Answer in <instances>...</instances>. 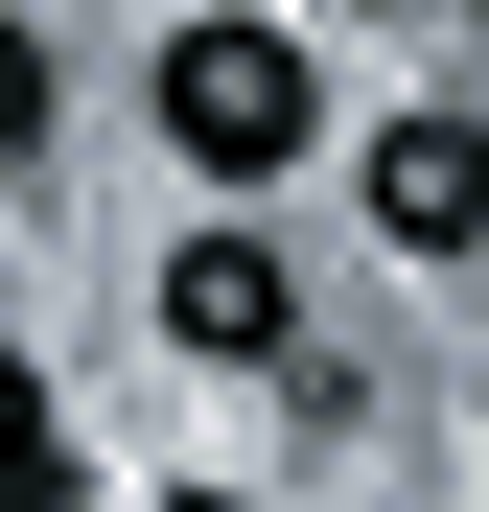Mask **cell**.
Here are the masks:
<instances>
[{
    "label": "cell",
    "mask_w": 489,
    "mask_h": 512,
    "mask_svg": "<svg viewBox=\"0 0 489 512\" xmlns=\"http://www.w3.org/2000/svg\"><path fill=\"white\" fill-rule=\"evenodd\" d=\"M303 117H326V94H303V47H280V24H187V47H163V140H187L210 187L303 163Z\"/></svg>",
    "instance_id": "6da1fadb"
},
{
    "label": "cell",
    "mask_w": 489,
    "mask_h": 512,
    "mask_svg": "<svg viewBox=\"0 0 489 512\" xmlns=\"http://www.w3.org/2000/svg\"><path fill=\"white\" fill-rule=\"evenodd\" d=\"M373 233H396V256H466V233H489V140H466V94H420V117L373 140Z\"/></svg>",
    "instance_id": "7a4b0ae2"
},
{
    "label": "cell",
    "mask_w": 489,
    "mask_h": 512,
    "mask_svg": "<svg viewBox=\"0 0 489 512\" xmlns=\"http://www.w3.org/2000/svg\"><path fill=\"white\" fill-rule=\"evenodd\" d=\"M163 326H187V350H280L303 303H280V256H257V233H210V256H163Z\"/></svg>",
    "instance_id": "3957f363"
},
{
    "label": "cell",
    "mask_w": 489,
    "mask_h": 512,
    "mask_svg": "<svg viewBox=\"0 0 489 512\" xmlns=\"http://www.w3.org/2000/svg\"><path fill=\"white\" fill-rule=\"evenodd\" d=\"M0 489H47V373L0 350Z\"/></svg>",
    "instance_id": "277c9868"
},
{
    "label": "cell",
    "mask_w": 489,
    "mask_h": 512,
    "mask_svg": "<svg viewBox=\"0 0 489 512\" xmlns=\"http://www.w3.org/2000/svg\"><path fill=\"white\" fill-rule=\"evenodd\" d=\"M47 140V24H0V163Z\"/></svg>",
    "instance_id": "5b68a950"
},
{
    "label": "cell",
    "mask_w": 489,
    "mask_h": 512,
    "mask_svg": "<svg viewBox=\"0 0 489 512\" xmlns=\"http://www.w3.org/2000/svg\"><path fill=\"white\" fill-rule=\"evenodd\" d=\"M163 512H233V489H163Z\"/></svg>",
    "instance_id": "8992f818"
},
{
    "label": "cell",
    "mask_w": 489,
    "mask_h": 512,
    "mask_svg": "<svg viewBox=\"0 0 489 512\" xmlns=\"http://www.w3.org/2000/svg\"><path fill=\"white\" fill-rule=\"evenodd\" d=\"M0 512H47V489H0Z\"/></svg>",
    "instance_id": "52a82bcc"
}]
</instances>
